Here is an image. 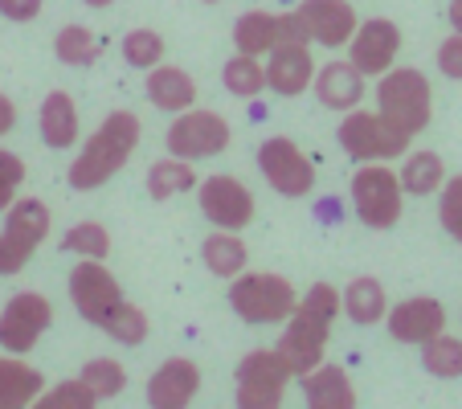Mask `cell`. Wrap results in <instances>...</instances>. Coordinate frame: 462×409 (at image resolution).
Listing matches in <instances>:
<instances>
[{
  "instance_id": "obj_34",
  "label": "cell",
  "mask_w": 462,
  "mask_h": 409,
  "mask_svg": "<svg viewBox=\"0 0 462 409\" xmlns=\"http://www.w3.org/2000/svg\"><path fill=\"white\" fill-rule=\"evenodd\" d=\"M123 61H127L131 70H152V66H160L168 53L164 37L156 33V29H131L127 37H123Z\"/></svg>"
},
{
  "instance_id": "obj_26",
  "label": "cell",
  "mask_w": 462,
  "mask_h": 409,
  "mask_svg": "<svg viewBox=\"0 0 462 409\" xmlns=\"http://www.w3.org/2000/svg\"><path fill=\"white\" fill-rule=\"evenodd\" d=\"M279 42V13H266V9H250L237 17L234 25V50L237 53H250V58H266Z\"/></svg>"
},
{
  "instance_id": "obj_24",
  "label": "cell",
  "mask_w": 462,
  "mask_h": 409,
  "mask_svg": "<svg viewBox=\"0 0 462 409\" xmlns=\"http://www.w3.org/2000/svg\"><path fill=\"white\" fill-rule=\"evenodd\" d=\"M42 389H45V373H37L33 365H25L17 352L0 357V409L33 405Z\"/></svg>"
},
{
  "instance_id": "obj_15",
  "label": "cell",
  "mask_w": 462,
  "mask_h": 409,
  "mask_svg": "<svg viewBox=\"0 0 462 409\" xmlns=\"http://www.w3.org/2000/svg\"><path fill=\"white\" fill-rule=\"evenodd\" d=\"M384 323H389V336L397 344H418L421 349L430 336L446 331V307L434 295H413V299H402L397 307H389Z\"/></svg>"
},
{
  "instance_id": "obj_12",
  "label": "cell",
  "mask_w": 462,
  "mask_h": 409,
  "mask_svg": "<svg viewBox=\"0 0 462 409\" xmlns=\"http://www.w3.org/2000/svg\"><path fill=\"white\" fill-rule=\"evenodd\" d=\"M66 291H70V303L79 307V315L87 323H95V328H103L106 315L123 303V287L111 270H106L103 258H82L79 266L70 270Z\"/></svg>"
},
{
  "instance_id": "obj_11",
  "label": "cell",
  "mask_w": 462,
  "mask_h": 409,
  "mask_svg": "<svg viewBox=\"0 0 462 409\" xmlns=\"http://www.w3.org/2000/svg\"><path fill=\"white\" fill-rule=\"evenodd\" d=\"M50 323H53L50 299L42 291H17L5 303V311H0V349L25 357V352L37 349V339L50 331Z\"/></svg>"
},
{
  "instance_id": "obj_21",
  "label": "cell",
  "mask_w": 462,
  "mask_h": 409,
  "mask_svg": "<svg viewBox=\"0 0 462 409\" xmlns=\"http://www.w3.org/2000/svg\"><path fill=\"white\" fill-rule=\"evenodd\" d=\"M143 90H148V103L156 107V111H189L192 103H197V82H192L189 70H180V66H152L148 79H143Z\"/></svg>"
},
{
  "instance_id": "obj_2",
  "label": "cell",
  "mask_w": 462,
  "mask_h": 409,
  "mask_svg": "<svg viewBox=\"0 0 462 409\" xmlns=\"http://www.w3.org/2000/svg\"><path fill=\"white\" fill-rule=\"evenodd\" d=\"M340 315V291L332 283H315L303 299L295 303V311L287 315V328L279 336V357L287 360L291 376H303L307 368H315L328 352V336H332V323Z\"/></svg>"
},
{
  "instance_id": "obj_35",
  "label": "cell",
  "mask_w": 462,
  "mask_h": 409,
  "mask_svg": "<svg viewBox=\"0 0 462 409\" xmlns=\"http://www.w3.org/2000/svg\"><path fill=\"white\" fill-rule=\"evenodd\" d=\"M61 250L79 254V258H103L106 262V254H111V234H106V226H98V221H79V226L66 229Z\"/></svg>"
},
{
  "instance_id": "obj_36",
  "label": "cell",
  "mask_w": 462,
  "mask_h": 409,
  "mask_svg": "<svg viewBox=\"0 0 462 409\" xmlns=\"http://www.w3.org/2000/svg\"><path fill=\"white\" fill-rule=\"evenodd\" d=\"M98 397L90 393V385L82 376L74 381H58L53 389H42L37 393V409H95Z\"/></svg>"
},
{
  "instance_id": "obj_44",
  "label": "cell",
  "mask_w": 462,
  "mask_h": 409,
  "mask_svg": "<svg viewBox=\"0 0 462 409\" xmlns=\"http://www.w3.org/2000/svg\"><path fill=\"white\" fill-rule=\"evenodd\" d=\"M82 5H87V9H111L115 0H82Z\"/></svg>"
},
{
  "instance_id": "obj_39",
  "label": "cell",
  "mask_w": 462,
  "mask_h": 409,
  "mask_svg": "<svg viewBox=\"0 0 462 409\" xmlns=\"http://www.w3.org/2000/svg\"><path fill=\"white\" fill-rule=\"evenodd\" d=\"M438 70H442L446 79L462 82V33H450L438 45Z\"/></svg>"
},
{
  "instance_id": "obj_42",
  "label": "cell",
  "mask_w": 462,
  "mask_h": 409,
  "mask_svg": "<svg viewBox=\"0 0 462 409\" xmlns=\"http://www.w3.org/2000/svg\"><path fill=\"white\" fill-rule=\"evenodd\" d=\"M13 127H17V103H13L9 95H0V140H5Z\"/></svg>"
},
{
  "instance_id": "obj_23",
  "label": "cell",
  "mask_w": 462,
  "mask_h": 409,
  "mask_svg": "<svg viewBox=\"0 0 462 409\" xmlns=\"http://www.w3.org/2000/svg\"><path fill=\"white\" fill-rule=\"evenodd\" d=\"M384 311H389V295H384L381 279H373V274H360L340 291V315H348L356 328L381 323Z\"/></svg>"
},
{
  "instance_id": "obj_38",
  "label": "cell",
  "mask_w": 462,
  "mask_h": 409,
  "mask_svg": "<svg viewBox=\"0 0 462 409\" xmlns=\"http://www.w3.org/2000/svg\"><path fill=\"white\" fill-rule=\"evenodd\" d=\"M21 184H25V160L17 152L0 148V213L21 197Z\"/></svg>"
},
{
  "instance_id": "obj_20",
  "label": "cell",
  "mask_w": 462,
  "mask_h": 409,
  "mask_svg": "<svg viewBox=\"0 0 462 409\" xmlns=\"http://www.w3.org/2000/svg\"><path fill=\"white\" fill-rule=\"evenodd\" d=\"M299 389H303L311 409H356V385H352V376L340 365H328V360L307 368L299 376Z\"/></svg>"
},
{
  "instance_id": "obj_25",
  "label": "cell",
  "mask_w": 462,
  "mask_h": 409,
  "mask_svg": "<svg viewBox=\"0 0 462 409\" xmlns=\"http://www.w3.org/2000/svg\"><path fill=\"white\" fill-rule=\"evenodd\" d=\"M201 262L209 274H217V279H234V274L245 270L250 250H245V242L237 237V229H213V234L201 242Z\"/></svg>"
},
{
  "instance_id": "obj_30",
  "label": "cell",
  "mask_w": 462,
  "mask_h": 409,
  "mask_svg": "<svg viewBox=\"0 0 462 409\" xmlns=\"http://www.w3.org/2000/svg\"><path fill=\"white\" fill-rule=\"evenodd\" d=\"M421 368L438 381H458L462 376V339L450 331H438L421 344Z\"/></svg>"
},
{
  "instance_id": "obj_1",
  "label": "cell",
  "mask_w": 462,
  "mask_h": 409,
  "mask_svg": "<svg viewBox=\"0 0 462 409\" xmlns=\"http://www.w3.org/2000/svg\"><path fill=\"white\" fill-rule=\"evenodd\" d=\"M140 135H143L140 115L135 111H111L87 135V144L79 148V156H74L70 172H66L70 189L74 192H95V189H103L106 181H115V176L127 168V160L135 156Z\"/></svg>"
},
{
  "instance_id": "obj_9",
  "label": "cell",
  "mask_w": 462,
  "mask_h": 409,
  "mask_svg": "<svg viewBox=\"0 0 462 409\" xmlns=\"http://www.w3.org/2000/svg\"><path fill=\"white\" fill-rule=\"evenodd\" d=\"M336 140H340L344 156L356 160V164H368V160H397L410 148V140H405L402 131L389 127L376 111H356V107L340 119Z\"/></svg>"
},
{
  "instance_id": "obj_45",
  "label": "cell",
  "mask_w": 462,
  "mask_h": 409,
  "mask_svg": "<svg viewBox=\"0 0 462 409\" xmlns=\"http://www.w3.org/2000/svg\"><path fill=\"white\" fill-rule=\"evenodd\" d=\"M201 5H221V0H201Z\"/></svg>"
},
{
  "instance_id": "obj_32",
  "label": "cell",
  "mask_w": 462,
  "mask_h": 409,
  "mask_svg": "<svg viewBox=\"0 0 462 409\" xmlns=\"http://www.w3.org/2000/svg\"><path fill=\"white\" fill-rule=\"evenodd\" d=\"M221 82L234 98H258L266 90V66L262 58H250V53H234L221 70Z\"/></svg>"
},
{
  "instance_id": "obj_14",
  "label": "cell",
  "mask_w": 462,
  "mask_h": 409,
  "mask_svg": "<svg viewBox=\"0 0 462 409\" xmlns=\"http://www.w3.org/2000/svg\"><path fill=\"white\" fill-rule=\"evenodd\" d=\"M201 213L217 229H245L254 221V192L229 172L205 176L201 181Z\"/></svg>"
},
{
  "instance_id": "obj_29",
  "label": "cell",
  "mask_w": 462,
  "mask_h": 409,
  "mask_svg": "<svg viewBox=\"0 0 462 409\" xmlns=\"http://www.w3.org/2000/svg\"><path fill=\"white\" fill-rule=\"evenodd\" d=\"M397 181H402V189L410 192V197H430V192L442 189L446 181V164L438 152H410V156L402 160V172H397Z\"/></svg>"
},
{
  "instance_id": "obj_17",
  "label": "cell",
  "mask_w": 462,
  "mask_h": 409,
  "mask_svg": "<svg viewBox=\"0 0 462 409\" xmlns=\"http://www.w3.org/2000/svg\"><path fill=\"white\" fill-rule=\"evenodd\" d=\"M201 393V368L189 357H168L148 381V405L152 409H184Z\"/></svg>"
},
{
  "instance_id": "obj_6",
  "label": "cell",
  "mask_w": 462,
  "mask_h": 409,
  "mask_svg": "<svg viewBox=\"0 0 462 409\" xmlns=\"http://www.w3.org/2000/svg\"><path fill=\"white\" fill-rule=\"evenodd\" d=\"M50 205L42 197H17L5 209V229H0V279H13L29 266L37 246L50 237Z\"/></svg>"
},
{
  "instance_id": "obj_3",
  "label": "cell",
  "mask_w": 462,
  "mask_h": 409,
  "mask_svg": "<svg viewBox=\"0 0 462 409\" xmlns=\"http://www.w3.org/2000/svg\"><path fill=\"white\" fill-rule=\"evenodd\" d=\"M376 115L405 140H418L434 119V90L418 66H389L376 82Z\"/></svg>"
},
{
  "instance_id": "obj_43",
  "label": "cell",
  "mask_w": 462,
  "mask_h": 409,
  "mask_svg": "<svg viewBox=\"0 0 462 409\" xmlns=\"http://www.w3.org/2000/svg\"><path fill=\"white\" fill-rule=\"evenodd\" d=\"M446 17H450L454 33H462V0H450V13H446Z\"/></svg>"
},
{
  "instance_id": "obj_10",
  "label": "cell",
  "mask_w": 462,
  "mask_h": 409,
  "mask_svg": "<svg viewBox=\"0 0 462 409\" xmlns=\"http://www.w3.org/2000/svg\"><path fill=\"white\" fill-rule=\"evenodd\" d=\"M258 172L279 197H307L315 189V164L291 135H271L258 144Z\"/></svg>"
},
{
  "instance_id": "obj_19",
  "label": "cell",
  "mask_w": 462,
  "mask_h": 409,
  "mask_svg": "<svg viewBox=\"0 0 462 409\" xmlns=\"http://www.w3.org/2000/svg\"><path fill=\"white\" fill-rule=\"evenodd\" d=\"M311 90L328 111H352V107H360V98H365V74H360L352 61L332 58V61H323V66H315Z\"/></svg>"
},
{
  "instance_id": "obj_40",
  "label": "cell",
  "mask_w": 462,
  "mask_h": 409,
  "mask_svg": "<svg viewBox=\"0 0 462 409\" xmlns=\"http://www.w3.org/2000/svg\"><path fill=\"white\" fill-rule=\"evenodd\" d=\"M42 5H45V0H0V17L25 25V21L42 17Z\"/></svg>"
},
{
  "instance_id": "obj_37",
  "label": "cell",
  "mask_w": 462,
  "mask_h": 409,
  "mask_svg": "<svg viewBox=\"0 0 462 409\" xmlns=\"http://www.w3.org/2000/svg\"><path fill=\"white\" fill-rule=\"evenodd\" d=\"M438 192H442L438 197V221L454 242H462V176H446Z\"/></svg>"
},
{
  "instance_id": "obj_4",
  "label": "cell",
  "mask_w": 462,
  "mask_h": 409,
  "mask_svg": "<svg viewBox=\"0 0 462 409\" xmlns=\"http://www.w3.org/2000/svg\"><path fill=\"white\" fill-rule=\"evenodd\" d=\"M299 295L291 287V279L274 274V270H242L229 279V307H234L237 320L254 323H282L291 311H295Z\"/></svg>"
},
{
  "instance_id": "obj_8",
  "label": "cell",
  "mask_w": 462,
  "mask_h": 409,
  "mask_svg": "<svg viewBox=\"0 0 462 409\" xmlns=\"http://www.w3.org/2000/svg\"><path fill=\"white\" fill-rule=\"evenodd\" d=\"M295 381L287 360L271 349H254L242 357L234 376V401L242 409H274L287 397V385Z\"/></svg>"
},
{
  "instance_id": "obj_33",
  "label": "cell",
  "mask_w": 462,
  "mask_h": 409,
  "mask_svg": "<svg viewBox=\"0 0 462 409\" xmlns=\"http://www.w3.org/2000/svg\"><path fill=\"white\" fill-rule=\"evenodd\" d=\"M79 376L90 385V393H95L98 401H111V397H119V393L127 389V368H123L115 357H95V360H87Z\"/></svg>"
},
{
  "instance_id": "obj_22",
  "label": "cell",
  "mask_w": 462,
  "mask_h": 409,
  "mask_svg": "<svg viewBox=\"0 0 462 409\" xmlns=\"http://www.w3.org/2000/svg\"><path fill=\"white\" fill-rule=\"evenodd\" d=\"M37 131H42L45 148H70L79 144V107L66 90H50L42 98V111H37Z\"/></svg>"
},
{
  "instance_id": "obj_28",
  "label": "cell",
  "mask_w": 462,
  "mask_h": 409,
  "mask_svg": "<svg viewBox=\"0 0 462 409\" xmlns=\"http://www.w3.org/2000/svg\"><path fill=\"white\" fill-rule=\"evenodd\" d=\"M53 53H58L61 66L87 70V66H95V61L103 58V42H98V33L87 25H66V29H58V37H53Z\"/></svg>"
},
{
  "instance_id": "obj_41",
  "label": "cell",
  "mask_w": 462,
  "mask_h": 409,
  "mask_svg": "<svg viewBox=\"0 0 462 409\" xmlns=\"http://www.w3.org/2000/svg\"><path fill=\"white\" fill-rule=\"evenodd\" d=\"M274 45H311V37H307L299 13H279V42Z\"/></svg>"
},
{
  "instance_id": "obj_5",
  "label": "cell",
  "mask_w": 462,
  "mask_h": 409,
  "mask_svg": "<svg viewBox=\"0 0 462 409\" xmlns=\"http://www.w3.org/2000/svg\"><path fill=\"white\" fill-rule=\"evenodd\" d=\"M352 213L360 226L368 229H393L402 221L405 209V189L397 181V172L389 168V160H368L352 172Z\"/></svg>"
},
{
  "instance_id": "obj_16",
  "label": "cell",
  "mask_w": 462,
  "mask_h": 409,
  "mask_svg": "<svg viewBox=\"0 0 462 409\" xmlns=\"http://www.w3.org/2000/svg\"><path fill=\"white\" fill-rule=\"evenodd\" d=\"M299 21H303L307 37L315 45H328V50H340L348 45L352 29H356V9L348 0H299Z\"/></svg>"
},
{
  "instance_id": "obj_13",
  "label": "cell",
  "mask_w": 462,
  "mask_h": 409,
  "mask_svg": "<svg viewBox=\"0 0 462 409\" xmlns=\"http://www.w3.org/2000/svg\"><path fill=\"white\" fill-rule=\"evenodd\" d=\"M348 61L356 66L365 79H381L389 66H397V53H402V29L393 25L384 17H373V21H356L348 37Z\"/></svg>"
},
{
  "instance_id": "obj_18",
  "label": "cell",
  "mask_w": 462,
  "mask_h": 409,
  "mask_svg": "<svg viewBox=\"0 0 462 409\" xmlns=\"http://www.w3.org/2000/svg\"><path fill=\"white\" fill-rule=\"evenodd\" d=\"M315 61L311 45H274L266 53V87L282 98H299L303 90H311Z\"/></svg>"
},
{
  "instance_id": "obj_31",
  "label": "cell",
  "mask_w": 462,
  "mask_h": 409,
  "mask_svg": "<svg viewBox=\"0 0 462 409\" xmlns=\"http://www.w3.org/2000/svg\"><path fill=\"white\" fill-rule=\"evenodd\" d=\"M103 331L115 339V344L140 349V344H148V336H152V320H148V311H143V307H135V303H127V299H123V303L106 315Z\"/></svg>"
},
{
  "instance_id": "obj_27",
  "label": "cell",
  "mask_w": 462,
  "mask_h": 409,
  "mask_svg": "<svg viewBox=\"0 0 462 409\" xmlns=\"http://www.w3.org/2000/svg\"><path fill=\"white\" fill-rule=\"evenodd\" d=\"M192 189H197V168H192V160L164 156L148 168V197L152 200H172Z\"/></svg>"
},
{
  "instance_id": "obj_7",
  "label": "cell",
  "mask_w": 462,
  "mask_h": 409,
  "mask_svg": "<svg viewBox=\"0 0 462 409\" xmlns=\"http://www.w3.org/2000/svg\"><path fill=\"white\" fill-rule=\"evenodd\" d=\"M168 156L180 160H213L234 144V127H229L226 115L217 111H197V103L189 111H176L172 127H168Z\"/></svg>"
}]
</instances>
